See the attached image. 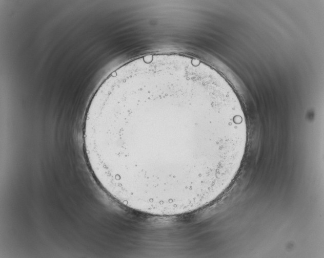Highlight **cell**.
Returning <instances> with one entry per match:
<instances>
[{"mask_svg": "<svg viewBox=\"0 0 324 258\" xmlns=\"http://www.w3.org/2000/svg\"><path fill=\"white\" fill-rule=\"evenodd\" d=\"M231 100L194 65L141 62L96 90L84 123L96 180L128 208L168 213L205 199L228 175L242 133Z\"/></svg>", "mask_w": 324, "mask_h": 258, "instance_id": "obj_1", "label": "cell"}]
</instances>
